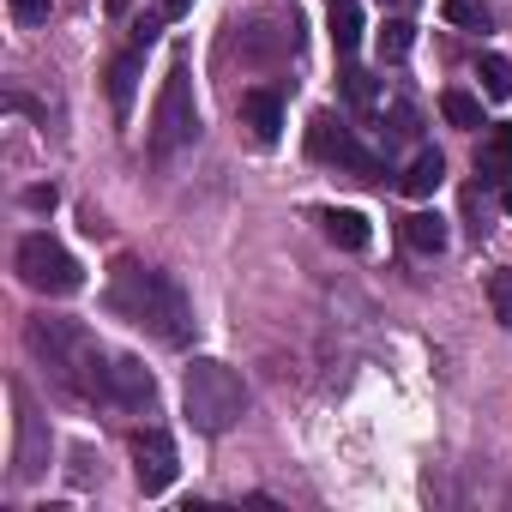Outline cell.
<instances>
[{
	"instance_id": "cell-1",
	"label": "cell",
	"mask_w": 512,
	"mask_h": 512,
	"mask_svg": "<svg viewBox=\"0 0 512 512\" xmlns=\"http://www.w3.org/2000/svg\"><path fill=\"white\" fill-rule=\"evenodd\" d=\"M109 308L127 320V326H145L157 344H187L193 338V302L187 290L169 278V272H151L139 260H121L109 272Z\"/></svg>"
},
{
	"instance_id": "cell-2",
	"label": "cell",
	"mask_w": 512,
	"mask_h": 512,
	"mask_svg": "<svg viewBox=\"0 0 512 512\" xmlns=\"http://www.w3.org/2000/svg\"><path fill=\"white\" fill-rule=\"evenodd\" d=\"M31 350L49 362V374L79 392V398H109V356L97 350V338L73 320H37L31 326Z\"/></svg>"
},
{
	"instance_id": "cell-3",
	"label": "cell",
	"mask_w": 512,
	"mask_h": 512,
	"mask_svg": "<svg viewBox=\"0 0 512 512\" xmlns=\"http://www.w3.org/2000/svg\"><path fill=\"white\" fill-rule=\"evenodd\" d=\"M181 404H187V422L199 434H229L241 416H247V386L229 362L217 356H199L187 374H181Z\"/></svg>"
},
{
	"instance_id": "cell-4",
	"label": "cell",
	"mask_w": 512,
	"mask_h": 512,
	"mask_svg": "<svg viewBox=\"0 0 512 512\" xmlns=\"http://www.w3.org/2000/svg\"><path fill=\"white\" fill-rule=\"evenodd\" d=\"M193 133H199V103H193L187 61H175V67H169V79H163V91H157V115H151V151H157V157H169V151H181Z\"/></svg>"
},
{
	"instance_id": "cell-5",
	"label": "cell",
	"mask_w": 512,
	"mask_h": 512,
	"mask_svg": "<svg viewBox=\"0 0 512 512\" xmlns=\"http://www.w3.org/2000/svg\"><path fill=\"white\" fill-rule=\"evenodd\" d=\"M19 278L43 296H79L85 290V266L55 241V235H25L19 241Z\"/></svg>"
},
{
	"instance_id": "cell-6",
	"label": "cell",
	"mask_w": 512,
	"mask_h": 512,
	"mask_svg": "<svg viewBox=\"0 0 512 512\" xmlns=\"http://www.w3.org/2000/svg\"><path fill=\"white\" fill-rule=\"evenodd\" d=\"M175 470H181L175 440H169L163 428H145V434L133 440V476H139V488H145V494H163V488L175 482Z\"/></svg>"
},
{
	"instance_id": "cell-7",
	"label": "cell",
	"mask_w": 512,
	"mask_h": 512,
	"mask_svg": "<svg viewBox=\"0 0 512 512\" xmlns=\"http://www.w3.org/2000/svg\"><path fill=\"white\" fill-rule=\"evenodd\" d=\"M109 398H115L121 410H151V398H157L151 368H145L139 356H109Z\"/></svg>"
},
{
	"instance_id": "cell-8",
	"label": "cell",
	"mask_w": 512,
	"mask_h": 512,
	"mask_svg": "<svg viewBox=\"0 0 512 512\" xmlns=\"http://www.w3.org/2000/svg\"><path fill=\"white\" fill-rule=\"evenodd\" d=\"M241 127L253 133V145H278L284 139V103H278V91H247L241 97Z\"/></svg>"
},
{
	"instance_id": "cell-9",
	"label": "cell",
	"mask_w": 512,
	"mask_h": 512,
	"mask_svg": "<svg viewBox=\"0 0 512 512\" xmlns=\"http://www.w3.org/2000/svg\"><path fill=\"white\" fill-rule=\"evenodd\" d=\"M320 223H326V241L332 247H344V253H368L374 247V229H368V217L362 211H320Z\"/></svg>"
},
{
	"instance_id": "cell-10",
	"label": "cell",
	"mask_w": 512,
	"mask_h": 512,
	"mask_svg": "<svg viewBox=\"0 0 512 512\" xmlns=\"http://www.w3.org/2000/svg\"><path fill=\"white\" fill-rule=\"evenodd\" d=\"M476 175H482L488 187H506V175H512V121H500V127L482 139V151H476Z\"/></svg>"
},
{
	"instance_id": "cell-11",
	"label": "cell",
	"mask_w": 512,
	"mask_h": 512,
	"mask_svg": "<svg viewBox=\"0 0 512 512\" xmlns=\"http://www.w3.org/2000/svg\"><path fill=\"white\" fill-rule=\"evenodd\" d=\"M440 181H446V157H440V151H434V145H422V151H416V157H410V169H404V175H398V187H404V193H410V199H428V193H434V187H440Z\"/></svg>"
},
{
	"instance_id": "cell-12",
	"label": "cell",
	"mask_w": 512,
	"mask_h": 512,
	"mask_svg": "<svg viewBox=\"0 0 512 512\" xmlns=\"http://www.w3.org/2000/svg\"><path fill=\"white\" fill-rule=\"evenodd\" d=\"M139 67H145V61H139V49H127V55H121L115 67H109V103H115V115H121V121L133 115V91H139Z\"/></svg>"
},
{
	"instance_id": "cell-13",
	"label": "cell",
	"mask_w": 512,
	"mask_h": 512,
	"mask_svg": "<svg viewBox=\"0 0 512 512\" xmlns=\"http://www.w3.org/2000/svg\"><path fill=\"white\" fill-rule=\"evenodd\" d=\"M332 169H344L350 181H380V175H386V163H380V157H374V151H368V145H362L356 133H350V139L338 145V157H332Z\"/></svg>"
},
{
	"instance_id": "cell-14",
	"label": "cell",
	"mask_w": 512,
	"mask_h": 512,
	"mask_svg": "<svg viewBox=\"0 0 512 512\" xmlns=\"http://www.w3.org/2000/svg\"><path fill=\"white\" fill-rule=\"evenodd\" d=\"M332 49L338 55L362 49V0H332Z\"/></svg>"
},
{
	"instance_id": "cell-15",
	"label": "cell",
	"mask_w": 512,
	"mask_h": 512,
	"mask_svg": "<svg viewBox=\"0 0 512 512\" xmlns=\"http://www.w3.org/2000/svg\"><path fill=\"white\" fill-rule=\"evenodd\" d=\"M344 139H350V127H344V121H338V115H326V109H320V115H314V121H308V151H314V157H320V163H332V157H338V145H344Z\"/></svg>"
},
{
	"instance_id": "cell-16",
	"label": "cell",
	"mask_w": 512,
	"mask_h": 512,
	"mask_svg": "<svg viewBox=\"0 0 512 512\" xmlns=\"http://www.w3.org/2000/svg\"><path fill=\"white\" fill-rule=\"evenodd\" d=\"M440 115L452 121V127H464V133H476L482 127V97H470V91H440Z\"/></svg>"
},
{
	"instance_id": "cell-17",
	"label": "cell",
	"mask_w": 512,
	"mask_h": 512,
	"mask_svg": "<svg viewBox=\"0 0 512 512\" xmlns=\"http://www.w3.org/2000/svg\"><path fill=\"white\" fill-rule=\"evenodd\" d=\"M404 241H410L416 253H440V247H446V217H434V211H416V217L404 223Z\"/></svg>"
},
{
	"instance_id": "cell-18",
	"label": "cell",
	"mask_w": 512,
	"mask_h": 512,
	"mask_svg": "<svg viewBox=\"0 0 512 512\" xmlns=\"http://www.w3.org/2000/svg\"><path fill=\"white\" fill-rule=\"evenodd\" d=\"M476 79H482V97L488 103H506L512 97V61L506 55H482L476 61Z\"/></svg>"
},
{
	"instance_id": "cell-19",
	"label": "cell",
	"mask_w": 512,
	"mask_h": 512,
	"mask_svg": "<svg viewBox=\"0 0 512 512\" xmlns=\"http://www.w3.org/2000/svg\"><path fill=\"white\" fill-rule=\"evenodd\" d=\"M416 49V25L410 19H386L380 25V61H404Z\"/></svg>"
},
{
	"instance_id": "cell-20",
	"label": "cell",
	"mask_w": 512,
	"mask_h": 512,
	"mask_svg": "<svg viewBox=\"0 0 512 512\" xmlns=\"http://www.w3.org/2000/svg\"><path fill=\"white\" fill-rule=\"evenodd\" d=\"M440 13L458 31H488V0H440Z\"/></svg>"
},
{
	"instance_id": "cell-21",
	"label": "cell",
	"mask_w": 512,
	"mask_h": 512,
	"mask_svg": "<svg viewBox=\"0 0 512 512\" xmlns=\"http://www.w3.org/2000/svg\"><path fill=\"white\" fill-rule=\"evenodd\" d=\"M43 464H37V416H31V404L19 398V476H37Z\"/></svg>"
},
{
	"instance_id": "cell-22",
	"label": "cell",
	"mask_w": 512,
	"mask_h": 512,
	"mask_svg": "<svg viewBox=\"0 0 512 512\" xmlns=\"http://www.w3.org/2000/svg\"><path fill=\"white\" fill-rule=\"evenodd\" d=\"M344 97H350V109H374V103H380V85H374V73H362V67H344Z\"/></svg>"
},
{
	"instance_id": "cell-23",
	"label": "cell",
	"mask_w": 512,
	"mask_h": 512,
	"mask_svg": "<svg viewBox=\"0 0 512 512\" xmlns=\"http://www.w3.org/2000/svg\"><path fill=\"white\" fill-rule=\"evenodd\" d=\"M488 302H494V320H500V326L512 332V266L488 278Z\"/></svg>"
},
{
	"instance_id": "cell-24",
	"label": "cell",
	"mask_w": 512,
	"mask_h": 512,
	"mask_svg": "<svg viewBox=\"0 0 512 512\" xmlns=\"http://www.w3.org/2000/svg\"><path fill=\"white\" fill-rule=\"evenodd\" d=\"M13 7V19L25 25V31H37V25H49V0H7Z\"/></svg>"
},
{
	"instance_id": "cell-25",
	"label": "cell",
	"mask_w": 512,
	"mask_h": 512,
	"mask_svg": "<svg viewBox=\"0 0 512 512\" xmlns=\"http://www.w3.org/2000/svg\"><path fill=\"white\" fill-rule=\"evenodd\" d=\"M25 205H31V211H55V187H31Z\"/></svg>"
},
{
	"instance_id": "cell-26",
	"label": "cell",
	"mask_w": 512,
	"mask_h": 512,
	"mask_svg": "<svg viewBox=\"0 0 512 512\" xmlns=\"http://www.w3.org/2000/svg\"><path fill=\"white\" fill-rule=\"evenodd\" d=\"M187 7H193V0H157V13H163V19H181Z\"/></svg>"
},
{
	"instance_id": "cell-27",
	"label": "cell",
	"mask_w": 512,
	"mask_h": 512,
	"mask_svg": "<svg viewBox=\"0 0 512 512\" xmlns=\"http://www.w3.org/2000/svg\"><path fill=\"white\" fill-rule=\"evenodd\" d=\"M500 199H506V211H512V175H506V187H500Z\"/></svg>"
},
{
	"instance_id": "cell-28",
	"label": "cell",
	"mask_w": 512,
	"mask_h": 512,
	"mask_svg": "<svg viewBox=\"0 0 512 512\" xmlns=\"http://www.w3.org/2000/svg\"><path fill=\"white\" fill-rule=\"evenodd\" d=\"M398 7H404V13H410V7H422V0H398Z\"/></svg>"
}]
</instances>
